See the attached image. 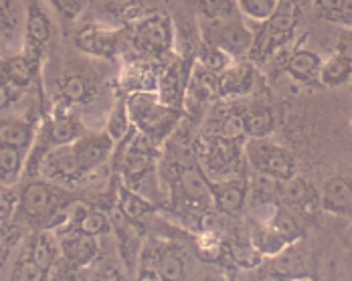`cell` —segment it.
<instances>
[{
    "label": "cell",
    "mask_w": 352,
    "mask_h": 281,
    "mask_svg": "<svg viewBox=\"0 0 352 281\" xmlns=\"http://www.w3.org/2000/svg\"><path fill=\"white\" fill-rule=\"evenodd\" d=\"M245 156L251 162V166L257 170V175L270 176L280 182L296 176V164H294L292 154L287 150H283L282 146L272 144L265 138H261V140L251 138L247 142Z\"/></svg>",
    "instance_id": "obj_1"
},
{
    "label": "cell",
    "mask_w": 352,
    "mask_h": 281,
    "mask_svg": "<svg viewBox=\"0 0 352 281\" xmlns=\"http://www.w3.org/2000/svg\"><path fill=\"white\" fill-rule=\"evenodd\" d=\"M128 111L134 126H138V130L152 138L164 136V132L175 126L178 117L175 109L160 106L150 93H134L128 100Z\"/></svg>",
    "instance_id": "obj_2"
},
{
    "label": "cell",
    "mask_w": 352,
    "mask_h": 281,
    "mask_svg": "<svg viewBox=\"0 0 352 281\" xmlns=\"http://www.w3.org/2000/svg\"><path fill=\"white\" fill-rule=\"evenodd\" d=\"M211 31H207V41L221 47L231 59L245 57L255 45V35L247 29L243 21L235 14L225 19H211Z\"/></svg>",
    "instance_id": "obj_3"
},
{
    "label": "cell",
    "mask_w": 352,
    "mask_h": 281,
    "mask_svg": "<svg viewBox=\"0 0 352 281\" xmlns=\"http://www.w3.org/2000/svg\"><path fill=\"white\" fill-rule=\"evenodd\" d=\"M134 43L144 53L150 55L164 53L173 45V27L168 19L160 14H150L142 19L134 33Z\"/></svg>",
    "instance_id": "obj_4"
},
{
    "label": "cell",
    "mask_w": 352,
    "mask_h": 281,
    "mask_svg": "<svg viewBox=\"0 0 352 281\" xmlns=\"http://www.w3.org/2000/svg\"><path fill=\"white\" fill-rule=\"evenodd\" d=\"M41 172L51 178V180H63L71 182L85 175L75 150V144H65V146H55L49 150L41 162Z\"/></svg>",
    "instance_id": "obj_5"
},
{
    "label": "cell",
    "mask_w": 352,
    "mask_h": 281,
    "mask_svg": "<svg viewBox=\"0 0 352 281\" xmlns=\"http://www.w3.org/2000/svg\"><path fill=\"white\" fill-rule=\"evenodd\" d=\"M211 199L214 207L225 214H241L245 209L247 182L243 178L211 180Z\"/></svg>",
    "instance_id": "obj_6"
},
{
    "label": "cell",
    "mask_w": 352,
    "mask_h": 281,
    "mask_svg": "<svg viewBox=\"0 0 352 281\" xmlns=\"http://www.w3.org/2000/svg\"><path fill=\"white\" fill-rule=\"evenodd\" d=\"M55 188L43 180H35V182H29L23 192H21V199H19V209L25 216L29 218H45L49 212L55 209Z\"/></svg>",
    "instance_id": "obj_7"
},
{
    "label": "cell",
    "mask_w": 352,
    "mask_h": 281,
    "mask_svg": "<svg viewBox=\"0 0 352 281\" xmlns=\"http://www.w3.org/2000/svg\"><path fill=\"white\" fill-rule=\"evenodd\" d=\"M255 83V69L251 63L239 61L235 65H229L217 77V89L223 98H243Z\"/></svg>",
    "instance_id": "obj_8"
},
{
    "label": "cell",
    "mask_w": 352,
    "mask_h": 281,
    "mask_svg": "<svg viewBox=\"0 0 352 281\" xmlns=\"http://www.w3.org/2000/svg\"><path fill=\"white\" fill-rule=\"evenodd\" d=\"M322 209L336 216H352V180L332 176L322 188Z\"/></svg>",
    "instance_id": "obj_9"
},
{
    "label": "cell",
    "mask_w": 352,
    "mask_h": 281,
    "mask_svg": "<svg viewBox=\"0 0 352 281\" xmlns=\"http://www.w3.org/2000/svg\"><path fill=\"white\" fill-rule=\"evenodd\" d=\"M300 10L285 6L280 2L278 10L272 14V19L265 21V31H263V47H278L283 41H287L298 25Z\"/></svg>",
    "instance_id": "obj_10"
},
{
    "label": "cell",
    "mask_w": 352,
    "mask_h": 281,
    "mask_svg": "<svg viewBox=\"0 0 352 281\" xmlns=\"http://www.w3.org/2000/svg\"><path fill=\"white\" fill-rule=\"evenodd\" d=\"M51 33H53V25L45 8L38 2H31L27 10V23H25L27 49H31L33 55H38V51L49 43Z\"/></svg>",
    "instance_id": "obj_11"
},
{
    "label": "cell",
    "mask_w": 352,
    "mask_h": 281,
    "mask_svg": "<svg viewBox=\"0 0 352 281\" xmlns=\"http://www.w3.org/2000/svg\"><path fill=\"white\" fill-rule=\"evenodd\" d=\"M61 251L65 255V259L73 263L75 267H85L89 265L96 255H98V241L96 237L91 235H85L81 233L79 229L73 231V233H67L63 239H61Z\"/></svg>",
    "instance_id": "obj_12"
},
{
    "label": "cell",
    "mask_w": 352,
    "mask_h": 281,
    "mask_svg": "<svg viewBox=\"0 0 352 281\" xmlns=\"http://www.w3.org/2000/svg\"><path fill=\"white\" fill-rule=\"evenodd\" d=\"M73 144H75V150H77V156H79L83 172H89L96 166H100L109 156L111 146H113V142H111V138L107 134L91 136V138H79Z\"/></svg>",
    "instance_id": "obj_13"
},
{
    "label": "cell",
    "mask_w": 352,
    "mask_h": 281,
    "mask_svg": "<svg viewBox=\"0 0 352 281\" xmlns=\"http://www.w3.org/2000/svg\"><path fill=\"white\" fill-rule=\"evenodd\" d=\"M237 142L225 140V138H219L209 146V152L205 156L207 160V170L209 176H212V180H219L221 175H227L233 170L235 162H237Z\"/></svg>",
    "instance_id": "obj_14"
},
{
    "label": "cell",
    "mask_w": 352,
    "mask_h": 281,
    "mask_svg": "<svg viewBox=\"0 0 352 281\" xmlns=\"http://www.w3.org/2000/svg\"><path fill=\"white\" fill-rule=\"evenodd\" d=\"M322 59L320 55L314 53V51H308V49H300L296 51L287 65H285V71L292 75V79L296 81H302V83H310L320 77V69H322Z\"/></svg>",
    "instance_id": "obj_15"
},
{
    "label": "cell",
    "mask_w": 352,
    "mask_h": 281,
    "mask_svg": "<svg viewBox=\"0 0 352 281\" xmlns=\"http://www.w3.org/2000/svg\"><path fill=\"white\" fill-rule=\"evenodd\" d=\"M116 35L102 31L100 27H85L77 35V47L98 57H111L116 53Z\"/></svg>",
    "instance_id": "obj_16"
},
{
    "label": "cell",
    "mask_w": 352,
    "mask_h": 281,
    "mask_svg": "<svg viewBox=\"0 0 352 281\" xmlns=\"http://www.w3.org/2000/svg\"><path fill=\"white\" fill-rule=\"evenodd\" d=\"M152 166V156L146 148H142L140 144H132L126 152H124V158H122V172L126 176L128 182H134V180H140L142 176L148 175Z\"/></svg>",
    "instance_id": "obj_17"
},
{
    "label": "cell",
    "mask_w": 352,
    "mask_h": 281,
    "mask_svg": "<svg viewBox=\"0 0 352 281\" xmlns=\"http://www.w3.org/2000/svg\"><path fill=\"white\" fill-rule=\"evenodd\" d=\"M320 83L324 87H340L344 83H351L352 79V63L349 59H344L342 55H334L328 61L322 63L320 69Z\"/></svg>",
    "instance_id": "obj_18"
},
{
    "label": "cell",
    "mask_w": 352,
    "mask_h": 281,
    "mask_svg": "<svg viewBox=\"0 0 352 281\" xmlns=\"http://www.w3.org/2000/svg\"><path fill=\"white\" fill-rule=\"evenodd\" d=\"M59 255V243L53 237L51 231H41L33 241V249H31V259L36 265L45 271H51V267L55 265Z\"/></svg>",
    "instance_id": "obj_19"
},
{
    "label": "cell",
    "mask_w": 352,
    "mask_h": 281,
    "mask_svg": "<svg viewBox=\"0 0 352 281\" xmlns=\"http://www.w3.org/2000/svg\"><path fill=\"white\" fill-rule=\"evenodd\" d=\"M25 164V152L12 146L0 144V184L10 186L21 176Z\"/></svg>",
    "instance_id": "obj_20"
},
{
    "label": "cell",
    "mask_w": 352,
    "mask_h": 281,
    "mask_svg": "<svg viewBox=\"0 0 352 281\" xmlns=\"http://www.w3.org/2000/svg\"><path fill=\"white\" fill-rule=\"evenodd\" d=\"M243 115H245L247 136L253 140L267 138L276 128V115L270 107H257V109L247 111Z\"/></svg>",
    "instance_id": "obj_21"
},
{
    "label": "cell",
    "mask_w": 352,
    "mask_h": 281,
    "mask_svg": "<svg viewBox=\"0 0 352 281\" xmlns=\"http://www.w3.org/2000/svg\"><path fill=\"white\" fill-rule=\"evenodd\" d=\"M180 186L195 201H203V199L211 196V180L203 175L197 166L180 168Z\"/></svg>",
    "instance_id": "obj_22"
},
{
    "label": "cell",
    "mask_w": 352,
    "mask_h": 281,
    "mask_svg": "<svg viewBox=\"0 0 352 281\" xmlns=\"http://www.w3.org/2000/svg\"><path fill=\"white\" fill-rule=\"evenodd\" d=\"M33 142V128L25 122H0V144L12 146L19 150H27Z\"/></svg>",
    "instance_id": "obj_23"
},
{
    "label": "cell",
    "mask_w": 352,
    "mask_h": 281,
    "mask_svg": "<svg viewBox=\"0 0 352 281\" xmlns=\"http://www.w3.org/2000/svg\"><path fill=\"white\" fill-rule=\"evenodd\" d=\"M59 91L63 95V100H67L71 104H83L91 98V85L83 75L71 73L65 75L59 81Z\"/></svg>",
    "instance_id": "obj_24"
},
{
    "label": "cell",
    "mask_w": 352,
    "mask_h": 281,
    "mask_svg": "<svg viewBox=\"0 0 352 281\" xmlns=\"http://www.w3.org/2000/svg\"><path fill=\"white\" fill-rule=\"evenodd\" d=\"M280 196L287 207H302L310 199V186L304 178L292 176L280 182Z\"/></svg>",
    "instance_id": "obj_25"
},
{
    "label": "cell",
    "mask_w": 352,
    "mask_h": 281,
    "mask_svg": "<svg viewBox=\"0 0 352 281\" xmlns=\"http://www.w3.org/2000/svg\"><path fill=\"white\" fill-rule=\"evenodd\" d=\"M6 77H8V85L16 89L27 87L33 79V59H29L27 55L6 59Z\"/></svg>",
    "instance_id": "obj_26"
},
{
    "label": "cell",
    "mask_w": 352,
    "mask_h": 281,
    "mask_svg": "<svg viewBox=\"0 0 352 281\" xmlns=\"http://www.w3.org/2000/svg\"><path fill=\"white\" fill-rule=\"evenodd\" d=\"M130 122H132V120H130L128 104H126V102H120V104L116 106V109H111V113H109V117H107L106 134L111 138L113 144L122 142L128 136L130 126H132Z\"/></svg>",
    "instance_id": "obj_27"
},
{
    "label": "cell",
    "mask_w": 352,
    "mask_h": 281,
    "mask_svg": "<svg viewBox=\"0 0 352 281\" xmlns=\"http://www.w3.org/2000/svg\"><path fill=\"white\" fill-rule=\"evenodd\" d=\"M118 207L130 221L140 218V216L152 211L150 203H146L140 194H136L134 190H130L126 186H120V190H118Z\"/></svg>",
    "instance_id": "obj_28"
},
{
    "label": "cell",
    "mask_w": 352,
    "mask_h": 281,
    "mask_svg": "<svg viewBox=\"0 0 352 281\" xmlns=\"http://www.w3.org/2000/svg\"><path fill=\"white\" fill-rule=\"evenodd\" d=\"M285 245H287V241L272 227H259L253 231V247L263 255H276Z\"/></svg>",
    "instance_id": "obj_29"
},
{
    "label": "cell",
    "mask_w": 352,
    "mask_h": 281,
    "mask_svg": "<svg viewBox=\"0 0 352 281\" xmlns=\"http://www.w3.org/2000/svg\"><path fill=\"white\" fill-rule=\"evenodd\" d=\"M184 271H186V265H184L182 255H178L173 249H168V251H164V253L160 255V259H158V273H160V280L182 281L184 280Z\"/></svg>",
    "instance_id": "obj_30"
},
{
    "label": "cell",
    "mask_w": 352,
    "mask_h": 281,
    "mask_svg": "<svg viewBox=\"0 0 352 281\" xmlns=\"http://www.w3.org/2000/svg\"><path fill=\"white\" fill-rule=\"evenodd\" d=\"M278 6H280V0H237L239 12L247 19L259 21V23H265L267 19H272Z\"/></svg>",
    "instance_id": "obj_31"
},
{
    "label": "cell",
    "mask_w": 352,
    "mask_h": 281,
    "mask_svg": "<svg viewBox=\"0 0 352 281\" xmlns=\"http://www.w3.org/2000/svg\"><path fill=\"white\" fill-rule=\"evenodd\" d=\"M49 140L53 144V148L79 140V130H77L75 120H71L69 115H59L49 130Z\"/></svg>",
    "instance_id": "obj_32"
},
{
    "label": "cell",
    "mask_w": 352,
    "mask_h": 281,
    "mask_svg": "<svg viewBox=\"0 0 352 281\" xmlns=\"http://www.w3.org/2000/svg\"><path fill=\"white\" fill-rule=\"evenodd\" d=\"M199 61H201V65H203L205 69L214 73V71L227 69L229 63H231V57H229L221 47L212 45L209 41H205L203 47H201V53H199Z\"/></svg>",
    "instance_id": "obj_33"
},
{
    "label": "cell",
    "mask_w": 352,
    "mask_h": 281,
    "mask_svg": "<svg viewBox=\"0 0 352 281\" xmlns=\"http://www.w3.org/2000/svg\"><path fill=\"white\" fill-rule=\"evenodd\" d=\"M19 25H21V14L16 8V2L0 0V35L12 38L19 33Z\"/></svg>",
    "instance_id": "obj_34"
},
{
    "label": "cell",
    "mask_w": 352,
    "mask_h": 281,
    "mask_svg": "<svg viewBox=\"0 0 352 281\" xmlns=\"http://www.w3.org/2000/svg\"><path fill=\"white\" fill-rule=\"evenodd\" d=\"M219 136L225 138V140L237 142L239 144L247 136L245 115H241V113H229L221 122V126H219Z\"/></svg>",
    "instance_id": "obj_35"
},
{
    "label": "cell",
    "mask_w": 352,
    "mask_h": 281,
    "mask_svg": "<svg viewBox=\"0 0 352 281\" xmlns=\"http://www.w3.org/2000/svg\"><path fill=\"white\" fill-rule=\"evenodd\" d=\"M109 218L102 211H89L85 212V216L81 218V223L77 225V229L85 235H91V237H100V235H106L109 231Z\"/></svg>",
    "instance_id": "obj_36"
},
{
    "label": "cell",
    "mask_w": 352,
    "mask_h": 281,
    "mask_svg": "<svg viewBox=\"0 0 352 281\" xmlns=\"http://www.w3.org/2000/svg\"><path fill=\"white\" fill-rule=\"evenodd\" d=\"M201 12L211 21V19H225L233 16L237 8V0H199Z\"/></svg>",
    "instance_id": "obj_37"
},
{
    "label": "cell",
    "mask_w": 352,
    "mask_h": 281,
    "mask_svg": "<svg viewBox=\"0 0 352 281\" xmlns=\"http://www.w3.org/2000/svg\"><path fill=\"white\" fill-rule=\"evenodd\" d=\"M47 276H49V271L41 269L31 257H27L16 263L12 281H47Z\"/></svg>",
    "instance_id": "obj_38"
},
{
    "label": "cell",
    "mask_w": 352,
    "mask_h": 281,
    "mask_svg": "<svg viewBox=\"0 0 352 281\" xmlns=\"http://www.w3.org/2000/svg\"><path fill=\"white\" fill-rule=\"evenodd\" d=\"M49 2H51V6L57 10V14L63 21L73 23V21H77L83 14V10H85L89 0H49Z\"/></svg>",
    "instance_id": "obj_39"
},
{
    "label": "cell",
    "mask_w": 352,
    "mask_h": 281,
    "mask_svg": "<svg viewBox=\"0 0 352 281\" xmlns=\"http://www.w3.org/2000/svg\"><path fill=\"white\" fill-rule=\"evenodd\" d=\"M136 281H162L160 273H158V263H154V259L148 251H144L140 263H138Z\"/></svg>",
    "instance_id": "obj_40"
},
{
    "label": "cell",
    "mask_w": 352,
    "mask_h": 281,
    "mask_svg": "<svg viewBox=\"0 0 352 281\" xmlns=\"http://www.w3.org/2000/svg\"><path fill=\"white\" fill-rule=\"evenodd\" d=\"M14 207H16V201L10 192H6L4 188H0V223L8 221L14 212Z\"/></svg>",
    "instance_id": "obj_41"
},
{
    "label": "cell",
    "mask_w": 352,
    "mask_h": 281,
    "mask_svg": "<svg viewBox=\"0 0 352 281\" xmlns=\"http://www.w3.org/2000/svg\"><path fill=\"white\" fill-rule=\"evenodd\" d=\"M342 2H344V0H316V6L324 12V14L336 19V14H338L340 8H342Z\"/></svg>",
    "instance_id": "obj_42"
},
{
    "label": "cell",
    "mask_w": 352,
    "mask_h": 281,
    "mask_svg": "<svg viewBox=\"0 0 352 281\" xmlns=\"http://www.w3.org/2000/svg\"><path fill=\"white\" fill-rule=\"evenodd\" d=\"M14 89L16 87H12V85H8V83H0V111H4V109H8V107L12 106V102H14Z\"/></svg>",
    "instance_id": "obj_43"
},
{
    "label": "cell",
    "mask_w": 352,
    "mask_h": 281,
    "mask_svg": "<svg viewBox=\"0 0 352 281\" xmlns=\"http://www.w3.org/2000/svg\"><path fill=\"white\" fill-rule=\"evenodd\" d=\"M338 55L349 59L352 63V35H344L338 43Z\"/></svg>",
    "instance_id": "obj_44"
},
{
    "label": "cell",
    "mask_w": 352,
    "mask_h": 281,
    "mask_svg": "<svg viewBox=\"0 0 352 281\" xmlns=\"http://www.w3.org/2000/svg\"><path fill=\"white\" fill-rule=\"evenodd\" d=\"M336 21H340V23L351 25L352 27V0H344V2H342V8H340V12L336 14Z\"/></svg>",
    "instance_id": "obj_45"
},
{
    "label": "cell",
    "mask_w": 352,
    "mask_h": 281,
    "mask_svg": "<svg viewBox=\"0 0 352 281\" xmlns=\"http://www.w3.org/2000/svg\"><path fill=\"white\" fill-rule=\"evenodd\" d=\"M136 4V0H107V6L113 10H128L130 6H134Z\"/></svg>",
    "instance_id": "obj_46"
},
{
    "label": "cell",
    "mask_w": 352,
    "mask_h": 281,
    "mask_svg": "<svg viewBox=\"0 0 352 281\" xmlns=\"http://www.w3.org/2000/svg\"><path fill=\"white\" fill-rule=\"evenodd\" d=\"M259 281H294L289 276H285V273H280V271H270V273H265V276H261Z\"/></svg>",
    "instance_id": "obj_47"
},
{
    "label": "cell",
    "mask_w": 352,
    "mask_h": 281,
    "mask_svg": "<svg viewBox=\"0 0 352 281\" xmlns=\"http://www.w3.org/2000/svg\"><path fill=\"white\" fill-rule=\"evenodd\" d=\"M96 281H126L120 273H116V271H106V273H102L100 278Z\"/></svg>",
    "instance_id": "obj_48"
},
{
    "label": "cell",
    "mask_w": 352,
    "mask_h": 281,
    "mask_svg": "<svg viewBox=\"0 0 352 281\" xmlns=\"http://www.w3.org/2000/svg\"><path fill=\"white\" fill-rule=\"evenodd\" d=\"M282 4H285V6H292V8H296V10H300L308 0H280Z\"/></svg>",
    "instance_id": "obj_49"
},
{
    "label": "cell",
    "mask_w": 352,
    "mask_h": 281,
    "mask_svg": "<svg viewBox=\"0 0 352 281\" xmlns=\"http://www.w3.org/2000/svg\"><path fill=\"white\" fill-rule=\"evenodd\" d=\"M0 83H8V77H6V59H0Z\"/></svg>",
    "instance_id": "obj_50"
},
{
    "label": "cell",
    "mask_w": 352,
    "mask_h": 281,
    "mask_svg": "<svg viewBox=\"0 0 352 281\" xmlns=\"http://www.w3.org/2000/svg\"><path fill=\"white\" fill-rule=\"evenodd\" d=\"M6 257H8V253H6V247L0 245V271H2V267H4V263H6Z\"/></svg>",
    "instance_id": "obj_51"
},
{
    "label": "cell",
    "mask_w": 352,
    "mask_h": 281,
    "mask_svg": "<svg viewBox=\"0 0 352 281\" xmlns=\"http://www.w3.org/2000/svg\"><path fill=\"white\" fill-rule=\"evenodd\" d=\"M55 281H77L73 276H59Z\"/></svg>",
    "instance_id": "obj_52"
},
{
    "label": "cell",
    "mask_w": 352,
    "mask_h": 281,
    "mask_svg": "<svg viewBox=\"0 0 352 281\" xmlns=\"http://www.w3.org/2000/svg\"><path fill=\"white\" fill-rule=\"evenodd\" d=\"M203 281H221V280H217V278H205Z\"/></svg>",
    "instance_id": "obj_53"
},
{
    "label": "cell",
    "mask_w": 352,
    "mask_h": 281,
    "mask_svg": "<svg viewBox=\"0 0 352 281\" xmlns=\"http://www.w3.org/2000/svg\"><path fill=\"white\" fill-rule=\"evenodd\" d=\"M351 89H352V79H351Z\"/></svg>",
    "instance_id": "obj_54"
},
{
    "label": "cell",
    "mask_w": 352,
    "mask_h": 281,
    "mask_svg": "<svg viewBox=\"0 0 352 281\" xmlns=\"http://www.w3.org/2000/svg\"><path fill=\"white\" fill-rule=\"evenodd\" d=\"M351 126H352V117H351Z\"/></svg>",
    "instance_id": "obj_55"
}]
</instances>
